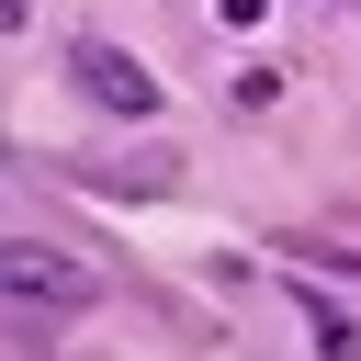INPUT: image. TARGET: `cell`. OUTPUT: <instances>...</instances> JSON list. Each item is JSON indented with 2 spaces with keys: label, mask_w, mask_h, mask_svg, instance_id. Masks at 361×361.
Instances as JSON below:
<instances>
[{
  "label": "cell",
  "mask_w": 361,
  "mask_h": 361,
  "mask_svg": "<svg viewBox=\"0 0 361 361\" xmlns=\"http://www.w3.org/2000/svg\"><path fill=\"white\" fill-rule=\"evenodd\" d=\"M68 68H79V90H90V102H113V113H135V124L158 113V79H147V68L124 56V45H102V34H79V45H68Z\"/></svg>",
  "instance_id": "2"
},
{
  "label": "cell",
  "mask_w": 361,
  "mask_h": 361,
  "mask_svg": "<svg viewBox=\"0 0 361 361\" xmlns=\"http://www.w3.org/2000/svg\"><path fill=\"white\" fill-rule=\"evenodd\" d=\"M11 23H23V0H0V34H11Z\"/></svg>",
  "instance_id": "4"
},
{
  "label": "cell",
  "mask_w": 361,
  "mask_h": 361,
  "mask_svg": "<svg viewBox=\"0 0 361 361\" xmlns=\"http://www.w3.org/2000/svg\"><path fill=\"white\" fill-rule=\"evenodd\" d=\"M0 305H56V316H79V305H102V271H90L79 248L0 237Z\"/></svg>",
  "instance_id": "1"
},
{
  "label": "cell",
  "mask_w": 361,
  "mask_h": 361,
  "mask_svg": "<svg viewBox=\"0 0 361 361\" xmlns=\"http://www.w3.org/2000/svg\"><path fill=\"white\" fill-rule=\"evenodd\" d=\"M293 305L316 316V350H327V361H361V327H350V316H338V305H327L316 282H293Z\"/></svg>",
  "instance_id": "3"
}]
</instances>
